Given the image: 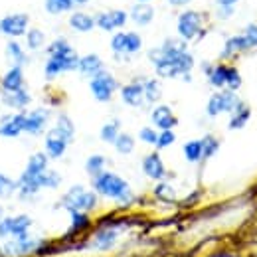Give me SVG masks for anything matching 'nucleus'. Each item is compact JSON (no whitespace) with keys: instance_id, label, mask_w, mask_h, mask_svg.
<instances>
[{"instance_id":"obj_23","label":"nucleus","mask_w":257,"mask_h":257,"mask_svg":"<svg viewBox=\"0 0 257 257\" xmlns=\"http://www.w3.org/2000/svg\"><path fill=\"white\" fill-rule=\"evenodd\" d=\"M69 28L71 30H75V32H91L93 28H95V16H91V14H87V12H83V10H77V12H73L71 16H69Z\"/></svg>"},{"instance_id":"obj_29","label":"nucleus","mask_w":257,"mask_h":257,"mask_svg":"<svg viewBox=\"0 0 257 257\" xmlns=\"http://www.w3.org/2000/svg\"><path fill=\"white\" fill-rule=\"evenodd\" d=\"M249 115H251V111H249V107L245 105V103H237L235 107H233V111H231V119H229V128H241L245 123H247V119H249Z\"/></svg>"},{"instance_id":"obj_47","label":"nucleus","mask_w":257,"mask_h":257,"mask_svg":"<svg viewBox=\"0 0 257 257\" xmlns=\"http://www.w3.org/2000/svg\"><path fill=\"white\" fill-rule=\"evenodd\" d=\"M2 218H4V206L0 204V220H2Z\"/></svg>"},{"instance_id":"obj_25","label":"nucleus","mask_w":257,"mask_h":257,"mask_svg":"<svg viewBox=\"0 0 257 257\" xmlns=\"http://www.w3.org/2000/svg\"><path fill=\"white\" fill-rule=\"evenodd\" d=\"M101 69H103V60H101L97 54H87V56L79 58V62H77V71H79L81 75L89 77V79H91L93 75H97Z\"/></svg>"},{"instance_id":"obj_27","label":"nucleus","mask_w":257,"mask_h":257,"mask_svg":"<svg viewBox=\"0 0 257 257\" xmlns=\"http://www.w3.org/2000/svg\"><path fill=\"white\" fill-rule=\"evenodd\" d=\"M60 184H62V176H60V172L50 170V168H46V170L36 178V188H38V190H42V188H50V190H54V188H58Z\"/></svg>"},{"instance_id":"obj_33","label":"nucleus","mask_w":257,"mask_h":257,"mask_svg":"<svg viewBox=\"0 0 257 257\" xmlns=\"http://www.w3.org/2000/svg\"><path fill=\"white\" fill-rule=\"evenodd\" d=\"M200 141H202V161H208L210 157H214V155L218 153V149H220V141H218L216 137L206 135V137L200 139Z\"/></svg>"},{"instance_id":"obj_39","label":"nucleus","mask_w":257,"mask_h":257,"mask_svg":"<svg viewBox=\"0 0 257 257\" xmlns=\"http://www.w3.org/2000/svg\"><path fill=\"white\" fill-rule=\"evenodd\" d=\"M54 127L58 128L64 137H67L71 143H73V137H75V127H73V121L67 117V115H60L58 119H56V125Z\"/></svg>"},{"instance_id":"obj_9","label":"nucleus","mask_w":257,"mask_h":257,"mask_svg":"<svg viewBox=\"0 0 257 257\" xmlns=\"http://www.w3.org/2000/svg\"><path fill=\"white\" fill-rule=\"evenodd\" d=\"M143 48V38L137 32H117L111 38V50L113 54L119 56H133L141 52Z\"/></svg>"},{"instance_id":"obj_5","label":"nucleus","mask_w":257,"mask_h":257,"mask_svg":"<svg viewBox=\"0 0 257 257\" xmlns=\"http://www.w3.org/2000/svg\"><path fill=\"white\" fill-rule=\"evenodd\" d=\"M60 206L65 210H77V212H91L97 206V192L85 190L83 186H73L64 194Z\"/></svg>"},{"instance_id":"obj_34","label":"nucleus","mask_w":257,"mask_h":257,"mask_svg":"<svg viewBox=\"0 0 257 257\" xmlns=\"http://www.w3.org/2000/svg\"><path fill=\"white\" fill-rule=\"evenodd\" d=\"M113 145H115L117 153H121V155H131L135 151V139L128 133H119V137L115 139Z\"/></svg>"},{"instance_id":"obj_2","label":"nucleus","mask_w":257,"mask_h":257,"mask_svg":"<svg viewBox=\"0 0 257 257\" xmlns=\"http://www.w3.org/2000/svg\"><path fill=\"white\" fill-rule=\"evenodd\" d=\"M77 62H79V56L71 48V44L65 38H56L48 46V60L44 65V73H46L48 79H56L62 73L75 71Z\"/></svg>"},{"instance_id":"obj_43","label":"nucleus","mask_w":257,"mask_h":257,"mask_svg":"<svg viewBox=\"0 0 257 257\" xmlns=\"http://www.w3.org/2000/svg\"><path fill=\"white\" fill-rule=\"evenodd\" d=\"M245 40H247V46L249 48H257V24H251V26H247L245 28Z\"/></svg>"},{"instance_id":"obj_48","label":"nucleus","mask_w":257,"mask_h":257,"mask_svg":"<svg viewBox=\"0 0 257 257\" xmlns=\"http://www.w3.org/2000/svg\"><path fill=\"white\" fill-rule=\"evenodd\" d=\"M73 2H75V4H87L89 0H73Z\"/></svg>"},{"instance_id":"obj_30","label":"nucleus","mask_w":257,"mask_h":257,"mask_svg":"<svg viewBox=\"0 0 257 257\" xmlns=\"http://www.w3.org/2000/svg\"><path fill=\"white\" fill-rule=\"evenodd\" d=\"M243 50H249L245 36H243V34H241V36H233V38H229V40L225 42V48H224V52H222V58H231L233 54L243 52Z\"/></svg>"},{"instance_id":"obj_41","label":"nucleus","mask_w":257,"mask_h":257,"mask_svg":"<svg viewBox=\"0 0 257 257\" xmlns=\"http://www.w3.org/2000/svg\"><path fill=\"white\" fill-rule=\"evenodd\" d=\"M174 141H176L174 131H172V128H166V131H161V133H159V139H157V145H155V147H157L159 151H162V149L174 145Z\"/></svg>"},{"instance_id":"obj_28","label":"nucleus","mask_w":257,"mask_h":257,"mask_svg":"<svg viewBox=\"0 0 257 257\" xmlns=\"http://www.w3.org/2000/svg\"><path fill=\"white\" fill-rule=\"evenodd\" d=\"M24 44H26V50H32L38 52L46 46V34L40 28H28V32L24 34Z\"/></svg>"},{"instance_id":"obj_6","label":"nucleus","mask_w":257,"mask_h":257,"mask_svg":"<svg viewBox=\"0 0 257 257\" xmlns=\"http://www.w3.org/2000/svg\"><path fill=\"white\" fill-rule=\"evenodd\" d=\"M34 220L26 214H18V216H4L0 220V237L2 239H10V237H16V239H22V237H28V229L32 227Z\"/></svg>"},{"instance_id":"obj_26","label":"nucleus","mask_w":257,"mask_h":257,"mask_svg":"<svg viewBox=\"0 0 257 257\" xmlns=\"http://www.w3.org/2000/svg\"><path fill=\"white\" fill-rule=\"evenodd\" d=\"M115 241H117V229H113V227H103L101 231H97L95 239H93V247L105 251V249H111V247L115 245Z\"/></svg>"},{"instance_id":"obj_40","label":"nucleus","mask_w":257,"mask_h":257,"mask_svg":"<svg viewBox=\"0 0 257 257\" xmlns=\"http://www.w3.org/2000/svg\"><path fill=\"white\" fill-rule=\"evenodd\" d=\"M105 164H107L105 157H101V155H93V157H89L87 162H85V170H87V174L93 178V176H97L99 172H103Z\"/></svg>"},{"instance_id":"obj_36","label":"nucleus","mask_w":257,"mask_h":257,"mask_svg":"<svg viewBox=\"0 0 257 257\" xmlns=\"http://www.w3.org/2000/svg\"><path fill=\"white\" fill-rule=\"evenodd\" d=\"M182 151H184V157L188 162L202 161V141H188Z\"/></svg>"},{"instance_id":"obj_8","label":"nucleus","mask_w":257,"mask_h":257,"mask_svg":"<svg viewBox=\"0 0 257 257\" xmlns=\"http://www.w3.org/2000/svg\"><path fill=\"white\" fill-rule=\"evenodd\" d=\"M89 89H91V93H93L97 101L107 103V101H111L113 93L119 89V83H117V79L109 71L101 69L97 75H93L89 79Z\"/></svg>"},{"instance_id":"obj_20","label":"nucleus","mask_w":257,"mask_h":257,"mask_svg":"<svg viewBox=\"0 0 257 257\" xmlns=\"http://www.w3.org/2000/svg\"><path fill=\"white\" fill-rule=\"evenodd\" d=\"M143 172L153 180H162L166 176V168H164V162L159 157V153H151L143 159Z\"/></svg>"},{"instance_id":"obj_4","label":"nucleus","mask_w":257,"mask_h":257,"mask_svg":"<svg viewBox=\"0 0 257 257\" xmlns=\"http://www.w3.org/2000/svg\"><path fill=\"white\" fill-rule=\"evenodd\" d=\"M48 155L46 153H34L32 157L28 159L26 162V168H24V172L20 174V178L16 180L18 182V198L20 200H30L34 198L36 194L40 192L38 188H36V178L48 168Z\"/></svg>"},{"instance_id":"obj_35","label":"nucleus","mask_w":257,"mask_h":257,"mask_svg":"<svg viewBox=\"0 0 257 257\" xmlns=\"http://www.w3.org/2000/svg\"><path fill=\"white\" fill-rule=\"evenodd\" d=\"M16 190H18V182L0 172V198L8 200V198H12L16 194Z\"/></svg>"},{"instance_id":"obj_21","label":"nucleus","mask_w":257,"mask_h":257,"mask_svg":"<svg viewBox=\"0 0 257 257\" xmlns=\"http://www.w3.org/2000/svg\"><path fill=\"white\" fill-rule=\"evenodd\" d=\"M121 97L131 107H141L145 101V87L143 81H131L125 87H121Z\"/></svg>"},{"instance_id":"obj_7","label":"nucleus","mask_w":257,"mask_h":257,"mask_svg":"<svg viewBox=\"0 0 257 257\" xmlns=\"http://www.w3.org/2000/svg\"><path fill=\"white\" fill-rule=\"evenodd\" d=\"M30 28V14L26 12H12L0 18V34L6 38H24Z\"/></svg>"},{"instance_id":"obj_24","label":"nucleus","mask_w":257,"mask_h":257,"mask_svg":"<svg viewBox=\"0 0 257 257\" xmlns=\"http://www.w3.org/2000/svg\"><path fill=\"white\" fill-rule=\"evenodd\" d=\"M128 18H131L137 26H149V24L153 22V18H155V8H153L149 2H139V4L133 6Z\"/></svg>"},{"instance_id":"obj_45","label":"nucleus","mask_w":257,"mask_h":257,"mask_svg":"<svg viewBox=\"0 0 257 257\" xmlns=\"http://www.w3.org/2000/svg\"><path fill=\"white\" fill-rule=\"evenodd\" d=\"M168 2H170L172 6H186L190 0H168Z\"/></svg>"},{"instance_id":"obj_49","label":"nucleus","mask_w":257,"mask_h":257,"mask_svg":"<svg viewBox=\"0 0 257 257\" xmlns=\"http://www.w3.org/2000/svg\"><path fill=\"white\" fill-rule=\"evenodd\" d=\"M0 257H6L4 255V251H2V247H0Z\"/></svg>"},{"instance_id":"obj_32","label":"nucleus","mask_w":257,"mask_h":257,"mask_svg":"<svg viewBox=\"0 0 257 257\" xmlns=\"http://www.w3.org/2000/svg\"><path fill=\"white\" fill-rule=\"evenodd\" d=\"M143 87H145V101H149V103H157L162 97L161 83H159L157 79H147V81H143Z\"/></svg>"},{"instance_id":"obj_10","label":"nucleus","mask_w":257,"mask_h":257,"mask_svg":"<svg viewBox=\"0 0 257 257\" xmlns=\"http://www.w3.org/2000/svg\"><path fill=\"white\" fill-rule=\"evenodd\" d=\"M176 30H178V36H180L184 42L194 40L196 36L202 34V14L196 12V10H184V12L178 16Z\"/></svg>"},{"instance_id":"obj_11","label":"nucleus","mask_w":257,"mask_h":257,"mask_svg":"<svg viewBox=\"0 0 257 257\" xmlns=\"http://www.w3.org/2000/svg\"><path fill=\"white\" fill-rule=\"evenodd\" d=\"M237 103H239V99L235 97V93L231 89H224V91H218V93H214V95L210 97L206 113L210 117H218L222 113H231Z\"/></svg>"},{"instance_id":"obj_50","label":"nucleus","mask_w":257,"mask_h":257,"mask_svg":"<svg viewBox=\"0 0 257 257\" xmlns=\"http://www.w3.org/2000/svg\"><path fill=\"white\" fill-rule=\"evenodd\" d=\"M139 2H149V0H139Z\"/></svg>"},{"instance_id":"obj_14","label":"nucleus","mask_w":257,"mask_h":257,"mask_svg":"<svg viewBox=\"0 0 257 257\" xmlns=\"http://www.w3.org/2000/svg\"><path fill=\"white\" fill-rule=\"evenodd\" d=\"M128 20V14L125 10H105V12H99L95 16V26L105 30V32H115V30H121Z\"/></svg>"},{"instance_id":"obj_19","label":"nucleus","mask_w":257,"mask_h":257,"mask_svg":"<svg viewBox=\"0 0 257 257\" xmlns=\"http://www.w3.org/2000/svg\"><path fill=\"white\" fill-rule=\"evenodd\" d=\"M151 119H153L155 127L161 128V131L174 128L176 125H178L176 115H174V113H172V109H170V107H166V105H159V107H155V109H153V113H151Z\"/></svg>"},{"instance_id":"obj_13","label":"nucleus","mask_w":257,"mask_h":257,"mask_svg":"<svg viewBox=\"0 0 257 257\" xmlns=\"http://www.w3.org/2000/svg\"><path fill=\"white\" fill-rule=\"evenodd\" d=\"M40 247H42V241H40V239H32V237L28 235V237H22V239L10 237V239L4 243L2 251H4L6 257H22V255L32 253V251H40Z\"/></svg>"},{"instance_id":"obj_12","label":"nucleus","mask_w":257,"mask_h":257,"mask_svg":"<svg viewBox=\"0 0 257 257\" xmlns=\"http://www.w3.org/2000/svg\"><path fill=\"white\" fill-rule=\"evenodd\" d=\"M26 111H14L0 117V137L4 139H16L24 133Z\"/></svg>"},{"instance_id":"obj_16","label":"nucleus","mask_w":257,"mask_h":257,"mask_svg":"<svg viewBox=\"0 0 257 257\" xmlns=\"http://www.w3.org/2000/svg\"><path fill=\"white\" fill-rule=\"evenodd\" d=\"M48 121H50V111L44 109V107L26 111L24 133H28V135H32V137H40V135H44V131L48 127Z\"/></svg>"},{"instance_id":"obj_31","label":"nucleus","mask_w":257,"mask_h":257,"mask_svg":"<svg viewBox=\"0 0 257 257\" xmlns=\"http://www.w3.org/2000/svg\"><path fill=\"white\" fill-rule=\"evenodd\" d=\"M73 6H75L73 0H46V4H44L46 12L52 14V16H58V14L69 12Z\"/></svg>"},{"instance_id":"obj_42","label":"nucleus","mask_w":257,"mask_h":257,"mask_svg":"<svg viewBox=\"0 0 257 257\" xmlns=\"http://www.w3.org/2000/svg\"><path fill=\"white\" fill-rule=\"evenodd\" d=\"M139 139L147 145H157V139H159V133L153 127H143L141 133H139Z\"/></svg>"},{"instance_id":"obj_1","label":"nucleus","mask_w":257,"mask_h":257,"mask_svg":"<svg viewBox=\"0 0 257 257\" xmlns=\"http://www.w3.org/2000/svg\"><path fill=\"white\" fill-rule=\"evenodd\" d=\"M149 60L153 62L157 73L161 77H184L190 79V71L194 67L192 54L186 50V42L182 40H164L159 48L149 52Z\"/></svg>"},{"instance_id":"obj_46","label":"nucleus","mask_w":257,"mask_h":257,"mask_svg":"<svg viewBox=\"0 0 257 257\" xmlns=\"http://www.w3.org/2000/svg\"><path fill=\"white\" fill-rule=\"evenodd\" d=\"M235 2H237V0H218L220 6H233Z\"/></svg>"},{"instance_id":"obj_22","label":"nucleus","mask_w":257,"mask_h":257,"mask_svg":"<svg viewBox=\"0 0 257 257\" xmlns=\"http://www.w3.org/2000/svg\"><path fill=\"white\" fill-rule=\"evenodd\" d=\"M4 54H6V58H8L14 65H22V67H24V65L30 64V56H28V52H26L24 46H22L20 42H16V40H8V42H6Z\"/></svg>"},{"instance_id":"obj_3","label":"nucleus","mask_w":257,"mask_h":257,"mask_svg":"<svg viewBox=\"0 0 257 257\" xmlns=\"http://www.w3.org/2000/svg\"><path fill=\"white\" fill-rule=\"evenodd\" d=\"M93 188H95L97 194H101L105 198H111V200H117L121 204H131L133 198H135L127 180L121 178L115 172H105L103 170L97 176H93Z\"/></svg>"},{"instance_id":"obj_44","label":"nucleus","mask_w":257,"mask_h":257,"mask_svg":"<svg viewBox=\"0 0 257 257\" xmlns=\"http://www.w3.org/2000/svg\"><path fill=\"white\" fill-rule=\"evenodd\" d=\"M155 194H157L159 198H174V190H172L168 184H164V182L155 188Z\"/></svg>"},{"instance_id":"obj_15","label":"nucleus","mask_w":257,"mask_h":257,"mask_svg":"<svg viewBox=\"0 0 257 257\" xmlns=\"http://www.w3.org/2000/svg\"><path fill=\"white\" fill-rule=\"evenodd\" d=\"M69 139L64 137L56 127H52L46 135V141H44V149H46V155L48 159H62L69 147Z\"/></svg>"},{"instance_id":"obj_37","label":"nucleus","mask_w":257,"mask_h":257,"mask_svg":"<svg viewBox=\"0 0 257 257\" xmlns=\"http://www.w3.org/2000/svg\"><path fill=\"white\" fill-rule=\"evenodd\" d=\"M71 214V229L69 233H75V231H83L85 227H89V218L85 212H77V210H69Z\"/></svg>"},{"instance_id":"obj_18","label":"nucleus","mask_w":257,"mask_h":257,"mask_svg":"<svg viewBox=\"0 0 257 257\" xmlns=\"http://www.w3.org/2000/svg\"><path fill=\"white\" fill-rule=\"evenodd\" d=\"M0 103L6 105L8 109H14V111H26V107L32 103V95L26 87H22V89L12 91V93H2Z\"/></svg>"},{"instance_id":"obj_17","label":"nucleus","mask_w":257,"mask_h":257,"mask_svg":"<svg viewBox=\"0 0 257 257\" xmlns=\"http://www.w3.org/2000/svg\"><path fill=\"white\" fill-rule=\"evenodd\" d=\"M22 87H26L24 85V67L22 65H12L0 77V89H2V93H12V91H18Z\"/></svg>"},{"instance_id":"obj_38","label":"nucleus","mask_w":257,"mask_h":257,"mask_svg":"<svg viewBox=\"0 0 257 257\" xmlns=\"http://www.w3.org/2000/svg\"><path fill=\"white\" fill-rule=\"evenodd\" d=\"M119 128H121V123H119L117 119H115V121H109L107 125H103V127H101V141H105V143H111V145H113V143H115V139H117V137H119V133H121Z\"/></svg>"}]
</instances>
